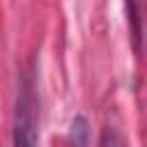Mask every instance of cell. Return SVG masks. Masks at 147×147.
Masks as SVG:
<instances>
[{
  "mask_svg": "<svg viewBox=\"0 0 147 147\" xmlns=\"http://www.w3.org/2000/svg\"><path fill=\"white\" fill-rule=\"evenodd\" d=\"M101 147H129V145H126L124 136H122L117 129L106 126L103 133H101Z\"/></svg>",
  "mask_w": 147,
  "mask_h": 147,
  "instance_id": "cell-3",
  "label": "cell"
},
{
  "mask_svg": "<svg viewBox=\"0 0 147 147\" xmlns=\"http://www.w3.org/2000/svg\"><path fill=\"white\" fill-rule=\"evenodd\" d=\"M69 145L71 147H87L90 145V124L83 115L71 119L69 126Z\"/></svg>",
  "mask_w": 147,
  "mask_h": 147,
  "instance_id": "cell-2",
  "label": "cell"
},
{
  "mask_svg": "<svg viewBox=\"0 0 147 147\" xmlns=\"http://www.w3.org/2000/svg\"><path fill=\"white\" fill-rule=\"evenodd\" d=\"M37 145H39V94L34 74L25 71L18 85L11 147H37Z\"/></svg>",
  "mask_w": 147,
  "mask_h": 147,
  "instance_id": "cell-1",
  "label": "cell"
}]
</instances>
